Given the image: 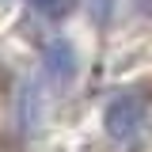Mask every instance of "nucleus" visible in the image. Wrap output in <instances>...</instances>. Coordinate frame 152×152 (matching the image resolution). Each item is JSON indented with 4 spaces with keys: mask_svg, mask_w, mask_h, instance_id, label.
<instances>
[{
    "mask_svg": "<svg viewBox=\"0 0 152 152\" xmlns=\"http://www.w3.org/2000/svg\"><path fill=\"white\" fill-rule=\"evenodd\" d=\"M31 8L42 12L46 19H65L72 12V0H31Z\"/></svg>",
    "mask_w": 152,
    "mask_h": 152,
    "instance_id": "obj_3",
    "label": "nucleus"
},
{
    "mask_svg": "<svg viewBox=\"0 0 152 152\" xmlns=\"http://www.w3.org/2000/svg\"><path fill=\"white\" fill-rule=\"evenodd\" d=\"M145 122H148V110H145V99L141 95H118V99L107 103V110H103L107 133H110L114 141H122V145L137 141V133L145 129Z\"/></svg>",
    "mask_w": 152,
    "mask_h": 152,
    "instance_id": "obj_1",
    "label": "nucleus"
},
{
    "mask_svg": "<svg viewBox=\"0 0 152 152\" xmlns=\"http://www.w3.org/2000/svg\"><path fill=\"white\" fill-rule=\"evenodd\" d=\"M42 69L46 76L53 80V84H69L76 76V50L69 38H53V42H46V50H42Z\"/></svg>",
    "mask_w": 152,
    "mask_h": 152,
    "instance_id": "obj_2",
    "label": "nucleus"
},
{
    "mask_svg": "<svg viewBox=\"0 0 152 152\" xmlns=\"http://www.w3.org/2000/svg\"><path fill=\"white\" fill-rule=\"evenodd\" d=\"M4 84H8V76H4V72H0V95H4Z\"/></svg>",
    "mask_w": 152,
    "mask_h": 152,
    "instance_id": "obj_4",
    "label": "nucleus"
}]
</instances>
